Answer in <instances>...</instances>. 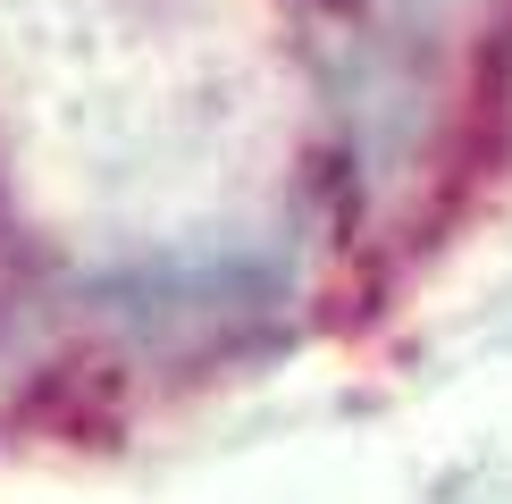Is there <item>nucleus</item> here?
Instances as JSON below:
<instances>
[{
	"mask_svg": "<svg viewBox=\"0 0 512 504\" xmlns=\"http://www.w3.org/2000/svg\"><path fill=\"white\" fill-rule=\"evenodd\" d=\"M412 9H454V0H412Z\"/></svg>",
	"mask_w": 512,
	"mask_h": 504,
	"instance_id": "obj_1",
	"label": "nucleus"
}]
</instances>
